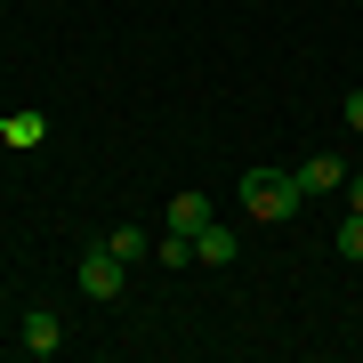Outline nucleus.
Returning <instances> with one entry per match:
<instances>
[{"label": "nucleus", "instance_id": "nucleus-1", "mask_svg": "<svg viewBox=\"0 0 363 363\" xmlns=\"http://www.w3.org/2000/svg\"><path fill=\"white\" fill-rule=\"evenodd\" d=\"M298 202H307V194H298L291 169H250V178H242V210H250V218H267V226L298 218Z\"/></svg>", "mask_w": 363, "mask_h": 363}, {"label": "nucleus", "instance_id": "nucleus-2", "mask_svg": "<svg viewBox=\"0 0 363 363\" xmlns=\"http://www.w3.org/2000/svg\"><path fill=\"white\" fill-rule=\"evenodd\" d=\"M73 283H81V298H97V307H113V298L130 291V259H113L105 242H89V250H81V267H73Z\"/></svg>", "mask_w": 363, "mask_h": 363}, {"label": "nucleus", "instance_id": "nucleus-3", "mask_svg": "<svg viewBox=\"0 0 363 363\" xmlns=\"http://www.w3.org/2000/svg\"><path fill=\"white\" fill-rule=\"evenodd\" d=\"M291 178H298V194L315 202V194H339V186H347V162H339V154H307Z\"/></svg>", "mask_w": 363, "mask_h": 363}, {"label": "nucleus", "instance_id": "nucleus-4", "mask_svg": "<svg viewBox=\"0 0 363 363\" xmlns=\"http://www.w3.org/2000/svg\"><path fill=\"white\" fill-rule=\"evenodd\" d=\"M16 339H25V355H57V347H65V323H57L49 307H33V315H25V331H16Z\"/></svg>", "mask_w": 363, "mask_h": 363}, {"label": "nucleus", "instance_id": "nucleus-5", "mask_svg": "<svg viewBox=\"0 0 363 363\" xmlns=\"http://www.w3.org/2000/svg\"><path fill=\"white\" fill-rule=\"evenodd\" d=\"M210 218H218V210H210V194H194V186H186L178 202H169V234H202Z\"/></svg>", "mask_w": 363, "mask_h": 363}, {"label": "nucleus", "instance_id": "nucleus-6", "mask_svg": "<svg viewBox=\"0 0 363 363\" xmlns=\"http://www.w3.org/2000/svg\"><path fill=\"white\" fill-rule=\"evenodd\" d=\"M226 259H234V234H226L218 218H210V226L194 234V267H226Z\"/></svg>", "mask_w": 363, "mask_h": 363}, {"label": "nucleus", "instance_id": "nucleus-7", "mask_svg": "<svg viewBox=\"0 0 363 363\" xmlns=\"http://www.w3.org/2000/svg\"><path fill=\"white\" fill-rule=\"evenodd\" d=\"M105 250H113V259H154V234H145V226H113V234H105Z\"/></svg>", "mask_w": 363, "mask_h": 363}, {"label": "nucleus", "instance_id": "nucleus-8", "mask_svg": "<svg viewBox=\"0 0 363 363\" xmlns=\"http://www.w3.org/2000/svg\"><path fill=\"white\" fill-rule=\"evenodd\" d=\"M40 130H49V121H40L33 105H16V113H0V138H9V145H33Z\"/></svg>", "mask_w": 363, "mask_h": 363}, {"label": "nucleus", "instance_id": "nucleus-9", "mask_svg": "<svg viewBox=\"0 0 363 363\" xmlns=\"http://www.w3.org/2000/svg\"><path fill=\"white\" fill-rule=\"evenodd\" d=\"M154 259H162L169 274H178V267H194V234H162V242H154Z\"/></svg>", "mask_w": 363, "mask_h": 363}, {"label": "nucleus", "instance_id": "nucleus-10", "mask_svg": "<svg viewBox=\"0 0 363 363\" xmlns=\"http://www.w3.org/2000/svg\"><path fill=\"white\" fill-rule=\"evenodd\" d=\"M339 259L363 267V210H347V218H339Z\"/></svg>", "mask_w": 363, "mask_h": 363}, {"label": "nucleus", "instance_id": "nucleus-11", "mask_svg": "<svg viewBox=\"0 0 363 363\" xmlns=\"http://www.w3.org/2000/svg\"><path fill=\"white\" fill-rule=\"evenodd\" d=\"M347 130L363 138V89H347Z\"/></svg>", "mask_w": 363, "mask_h": 363}, {"label": "nucleus", "instance_id": "nucleus-12", "mask_svg": "<svg viewBox=\"0 0 363 363\" xmlns=\"http://www.w3.org/2000/svg\"><path fill=\"white\" fill-rule=\"evenodd\" d=\"M339 194H347V210H363V178H347V186H339Z\"/></svg>", "mask_w": 363, "mask_h": 363}]
</instances>
